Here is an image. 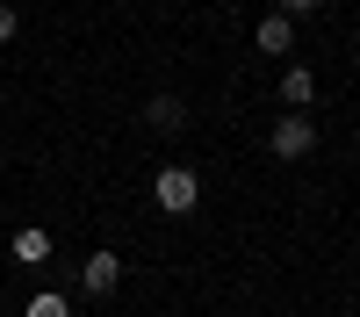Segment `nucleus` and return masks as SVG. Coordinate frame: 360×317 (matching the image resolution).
Returning <instances> with one entry per match:
<instances>
[{
    "label": "nucleus",
    "instance_id": "nucleus-5",
    "mask_svg": "<svg viewBox=\"0 0 360 317\" xmlns=\"http://www.w3.org/2000/svg\"><path fill=\"white\" fill-rule=\"evenodd\" d=\"M252 44H259L266 58H288V44H295V22H288V15H266V22L252 29Z\"/></svg>",
    "mask_w": 360,
    "mask_h": 317
},
{
    "label": "nucleus",
    "instance_id": "nucleus-4",
    "mask_svg": "<svg viewBox=\"0 0 360 317\" xmlns=\"http://www.w3.org/2000/svg\"><path fill=\"white\" fill-rule=\"evenodd\" d=\"M310 94H317V72L288 65V72H281V115H303V108H310Z\"/></svg>",
    "mask_w": 360,
    "mask_h": 317
},
{
    "label": "nucleus",
    "instance_id": "nucleus-10",
    "mask_svg": "<svg viewBox=\"0 0 360 317\" xmlns=\"http://www.w3.org/2000/svg\"><path fill=\"white\" fill-rule=\"evenodd\" d=\"M15 29H22V22H15V8H8V0H0V44H8Z\"/></svg>",
    "mask_w": 360,
    "mask_h": 317
},
{
    "label": "nucleus",
    "instance_id": "nucleus-1",
    "mask_svg": "<svg viewBox=\"0 0 360 317\" xmlns=\"http://www.w3.org/2000/svg\"><path fill=\"white\" fill-rule=\"evenodd\" d=\"M152 202H159L166 216H195V202H202L195 166H159V173H152Z\"/></svg>",
    "mask_w": 360,
    "mask_h": 317
},
{
    "label": "nucleus",
    "instance_id": "nucleus-9",
    "mask_svg": "<svg viewBox=\"0 0 360 317\" xmlns=\"http://www.w3.org/2000/svg\"><path fill=\"white\" fill-rule=\"evenodd\" d=\"M274 15H288V22H303V15H317V0H274Z\"/></svg>",
    "mask_w": 360,
    "mask_h": 317
},
{
    "label": "nucleus",
    "instance_id": "nucleus-7",
    "mask_svg": "<svg viewBox=\"0 0 360 317\" xmlns=\"http://www.w3.org/2000/svg\"><path fill=\"white\" fill-rule=\"evenodd\" d=\"M144 123H152V130H180V123H188V101H180V94H152V101H144Z\"/></svg>",
    "mask_w": 360,
    "mask_h": 317
},
{
    "label": "nucleus",
    "instance_id": "nucleus-3",
    "mask_svg": "<svg viewBox=\"0 0 360 317\" xmlns=\"http://www.w3.org/2000/svg\"><path fill=\"white\" fill-rule=\"evenodd\" d=\"M115 281H123V259H115V252H86V267H79V288H86V296H108Z\"/></svg>",
    "mask_w": 360,
    "mask_h": 317
},
{
    "label": "nucleus",
    "instance_id": "nucleus-2",
    "mask_svg": "<svg viewBox=\"0 0 360 317\" xmlns=\"http://www.w3.org/2000/svg\"><path fill=\"white\" fill-rule=\"evenodd\" d=\"M266 152H274V159H310L317 152V123H310V115H281L274 137H266Z\"/></svg>",
    "mask_w": 360,
    "mask_h": 317
},
{
    "label": "nucleus",
    "instance_id": "nucleus-8",
    "mask_svg": "<svg viewBox=\"0 0 360 317\" xmlns=\"http://www.w3.org/2000/svg\"><path fill=\"white\" fill-rule=\"evenodd\" d=\"M29 317H72V303L58 288H44V296H29Z\"/></svg>",
    "mask_w": 360,
    "mask_h": 317
},
{
    "label": "nucleus",
    "instance_id": "nucleus-11",
    "mask_svg": "<svg viewBox=\"0 0 360 317\" xmlns=\"http://www.w3.org/2000/svg\"><path fill=\"white\" fill-rule=\"evenodd\" d=\"M144 317H166V310H144Z\"/></svg>",
    "mask_w": 360,
    "mask_h": 317
},
{
    "label": "nucleus",
    "instance_id": "nucleus-6",
    "mask_svg": "<svg viewBox=\"0 0 360 317\" xmlns=\"http://www.w3.org/2000/svg\"><path fill=\"white\" fill-rule=\"evenodd\" d=\"M15 259H22V267H44V259H51V231L44 224H22L15 231Z\"/></svg>",
    "mask_w": 360,
    "mask_h": 317
}]
</instances>
